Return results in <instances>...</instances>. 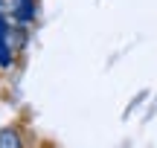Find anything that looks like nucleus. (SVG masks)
Instances as JSON below:
<instances>
[{
    "label": "nucleus",
    "mask_w": 157,
    "mask_h": 148,
    "mask_svg": "<svg viewBox=\"0 0 157 148\" xmlns=\"http://www.w3.org/2000/svg\"><path fill=\"white\" fill-rule=\"evenodd\" d=\"M12 61V55H9V41H6V20H3V15H0V64H9Z\"/></svg>",
    "instance_id": "obj_1"
},
{
    "label": "nucleus",
    "mask_w": 157,
    "mask_h": 148,
    "mask_svg": "<svg viewBox=\"0 0 157 148\" xmlns=\"http://www.w3.org/2000/svg\"><path fill=\"white\" fill-rule=\"evenodd\" d=\"M0 148H21V137L15 131H0Z\"/></svg>",
    "instance_id": "obj_2"
}]
</instances>
